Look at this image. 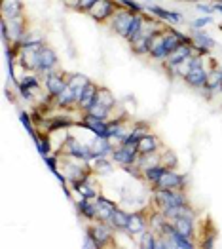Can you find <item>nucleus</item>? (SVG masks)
I'll list each match as a JSON object with an SVG mask.
<instances>
[{
	"label": "nucleus",
	"mask_w": 222,
	"mask_h": 249,
	"mask_svg": "<svg viewBox=\"0 0 222 249\" xmlns=\"http://www.w3.org/2000/svg\"><path fill=\"white\" fill-rule=\"evenodd\" d=\"M152 198L158 209H167L173 206H184L188 204V196L184 190H171V188H152Z\"/></svg>",
	"instance_id": "obj_1"
},
{
	"label": "nucleus",
	"mask_w": 222,
	"mask_h": 249,
	"mask_svg": "<svg viewBox=\"0 0 222 249\" xmlns=\"http://www.w3.org/2000/svg\"><path fill=\"white\" fill-rule=\"evenodd\" d=\"M118 8L120 6H118L116 0H97L91 6V10L87 12V16L93 21H97V23H108L110 18L118 12Z\"/></svg>",
	"instance_id": "obj_2"
},
{
	"label": "nucleus",
	"mask_w": 222,
	"mask_h": 249,
	"mask_svg": "<svg viewBox=\"0 0 222 249\" xmlns=\"http://www.w3.org/2000/svg\"><path fill=\"white\" fill-rule=\"evenodd\" d=\"M68 84V74L63 72V71H53V72H48L44 74V88H46V93L53 99H57L63 89L67 88Z\"/></svg>",
	"instance_id": "obj_3"
},
{
	"label": "nucleus",
	"mask_w": 222,
	"mask_h": 249,
	"mask_svg": "<svg viewBox=\"0 0 222 249\" xmlns=\"http://www.w3.org/2000/svg\"><path fill=\"white\" fill-rule=\"evenodd\" d=\"M148 44H150V57L156 61H165L169 55V50L165 46V29L158 27L156 31H152V35L148 36Z\"/></svg>",
	"instance_id": "obj_4"
},
{
	"label": "nucleus",
	"mask_w": 222,
	"mask_h": 249,
	"mask_svg": "<svg viewBox=\"0 0 222 249\" xmlns=\"http://www.w3.org/2000/svg\"><path fill=\"white\" fill-rule=\"evenodd\" d=\"M76 125L87 129L93 135H99V137H106L108 139V120H101V118H97V116H93L89 112H84L82 118L76 122Z\"/></svg>",
	"instance_id": "obj_5"
},
{
	"label": "nucleus",
	"mask_w": 222,
	"mask_h": 249,
	"mask_svg": "<svg viewBox=\"0 0 222 249\" xmlns=\"http://www.w3.org/2000/svg\"><path fill=\"white\" fill-rule=\"evenodd\" d=\"M133 12H129V10H123V8H118V12L110 18V21L106 23L108 25V29L110 31H114L116 35H120L125 38V35H127V31H129V27H131V21H133Z\"/></svg>",
	"instance_id": "obj_6"
},
{
	"label": "nucleus",
	"mask_w": 222,
	"mask_h": 249,
	"mask_svg": "<svg viewBox=\"0 0 222 249\" xmlns=\"http://www.w3.org/2000/svg\"><path fill=\"white\" fill-rule=\"evenodd\" d=\"M57 65H59V57L55 53V50H51L48 44H44L38 52V69L36 72L38 74H48V72H53L57 71Z\"/></svg>",
	"instance_id": "obj_7"
},
{
	"label": "nucleus",
	"mask_w": 222,
	"mask_h": 249,
	"mask_svg": "<svg viewBox=\"0 0 222 249\" xmlns=\"http://www.w3.org/2000/svg\"><path fill=\"white\" fill-rule=\"evenodd\" d=\"M112 162L120 166H133L139 160V150L135 145H116L112 152Z\"/></svg>",
	"instance_id": "obj_8"
},
{
	"label": "nucleus",
	"mask_w": 222,
	"mask_h": 249,
	"mask_svg": "<svg viewBox=\"0 0 222 249\" xmlns=\"http://www.w3.org/2000/svg\"><path fill=\"white\" fill-rule=\"evenodd\" d=\"M91 236L95 238V242L99 244V248H104L108 244L114 242V229L110 223H102V221H93V225L89 227Z\"/></svg>",
	"instance_id": "obj_9"
},
{
	"label": "nucleus",
	"mask_w": 222,
	"mask_h": 249,
	"mask_svg": "<svg viewBox=\"0 0 222 249\" xmlns=\"http://www.w3.org/2000/svg\"><path fill=\"white\" fill-rule=\"evenodd\" d=\"M146 6V12L156 18V19L163 21V23H171V25H179L184 21V16L181 12H173V10H167V8H162L158 4H144Z\"/></svg>",
	"instance_id": "obj_10"
},
{
	"label": "nucleus",
	"mask_w": 222,
	"mask_h": 249,
	"mask_svg": "<svg viewBox=\"0 0 222 249\" xmlns=\"http://www.w3.org/2000/svg\"><path fill=\"white\" fill-rule=\"evenodd\" d=\"M192 55H196V48H194V44H181L179 48H175L169 55H167V59H165V69H171V67H177V65H181L184 63L186 59H190Z\"/></svg>",
	"instance_id": "obj_11"
},
{
	"label": "nucleus",
	"mask_w": 222,
	"mask_h": 249,
	"mask_svg": "<svg viewBox=\"0 0 222 249\" xmlns=\"http://www.w3.org/2000/svg\"><path fill=\"white\" fill-rule=\"evenodd\" d=\"M186 86H190L192 89H203L207 82H209V71L205 69V65H200V67H194L188 71V74L182 78Z\"/></svg>",
	"instance_id": "obj_12"
},
{
	"label": "nucleus",
	"mask_w": 222,
	"mask_h": 249,
	"mask_svg": "<svg viewBox=\"0 0 222 249\" xmlns=\"http://www.w3.org/2000/svg\"><path fill=\"white\" fill-rule=\"evenodd\" d=\"M158 188H171V190H184L186 188V175L177 173L175 169H165L162 179L158 181Z\"/></svg>",
	"instance_id": "obj_13"
},
{
	"label": "nucleus",
	"mask_w": 222,
	"mask_h": 249,
	"mask_svg": "<svg viewBox=\"0 0 222 249\" xmlns=\"http://www.w3.org/2000/svg\"><path fill=\"white\" fill-rule=\"evenodd\" d=\"M144 230H148V217L142 211H131L129 213V223H127L125 234L131 236V238H135V236H141Z\"/></svg>",
	"instance_id": "obj_14"
},
{
	"label": "nucleus",
	"mask_w": 222,
	"mask_h": 249,
	"mask_svg": "<svg viewBox=\"0 0 222 249\" xmlns=\"http://www.w3.org/2000/svg\"><path fill=\"white\" fill-rule=\"evenodd\" d=\"M93 175V173H91ZM91 175H87L85 179H82V181H76V183H70V187L72 190H76L78 192V196L82 198H87V200H95L97 196H99V190L95 187V181H93V177Z\"/></svg>",
	"instance_id": "obj_15"
},
{
	"label": "nucleus",
	"mask_w": 222,
	"mask_h": 249,
	"mask_svg": "<svg viewBox=\"0 0 222 249\" xmlns=\"http://www.w3.org/2000/svg\"><path fill=\"white\" fill-rule=\"evenodd\" d=\"M89 148L93 150V154H95L97 158H108V156H112V152H114V148H116V143L110 141V139H106V137L95 135V137L89 141Z\"/></svg>",
	"instance_id": "obj_16"
},
{
	"label": "nucleus",
	"mask_w": 222,
	"mask_h": 249,
	"mask_svg": "<svg viewBox=\"0 0 222 249\" xmlns=\"http://www.w3.org/2000/svg\"><path fill=\"white\" fill-rule=\"evenodd\" d=\"M97 93H99V86L89 80V84H87V86L84 88V91H82L80 101H78V110H80L82 114L87 112V110L95 105V101H97Z\"/></svg>",
	"instance_id": "obj_17"
},
{
	"label": "nucleus",
	"mask_w": 222,
	"mask_h": 249,
	"mask_svg": "<svg viewBox=\"0 0 222 249\" xmlns=\"http://www.w3.org/2000/svg\"><path fill=\"white\" fill-rule=\"evenodd\" d=\"M95 206H97V221H102V223H110L112 213L118 209L116 202H112L108 198H102V196L95 198Z\"/></svg>",
	"instance_id": "obj_18"
},
{
	"label": "nucleus",
	"mask_w": 222,
	"mask_h": 249,
	"mask_svg": "<svg viewBox=\"0 0 222 249\" xmlns=\"http://www.w3.org/2000/svg\"><path fill=\"white\" fill-rule=\"evenodd\" d=\"M160 146H162V143H160L158 135L146 131L137 143V150H139V154H150V152H158Z\"/></svg>",
	"instance_id": "obj_19"
},
{
	"label": "nucleus",
	"mask_w": 222,
	"mask_h": 249,
	"mask_svg": "<svg viewBox=\"0 0 222 249\" xmlns=\"http://www.w3.org/2000/svg\"><path fill=\"white\" fill-rule=\"evenodd\" d=\"M76 209L80 213V217L87 219L89 223L97 221V206H95V200H87V198H78L76 202Z\"/></svg>",
	"instance_id": "obj_20"
},
{
	"label": "nucleus",
	"mask_w": 222,
	"mask_h": 249,
	"mask_svg": "<svg viewBox=\"0 0 222 249\" xmlns=\"http://www.w3.org/2000/svg\"><path fill=\"white\" fill-rule=\"evenodd\" d=\"M23 2L21 0H4L2 2V19H14L23 16Z\"/></svg>",
	"instance_id": "obj_21"
},
{
	"label": "nucleus",
	"mask_w": 222,
	"mask_h": 249,
	"mask_svg": "<svg viewBox=\"0 0 222 249\" xmlns=\"http://www.w3.org/2000/svg\"><path fill=\"white\" fill-rule=\"evenodd\" d=\"M156 29H158V27H156ZM156 29H152V31H156ZM152 31L144 29V33H142L139 38H135L133 42H129V46H131V52H133L135 55H148V53H150V44H148V36L152 35Z\"/></svg>",
	"instance_id": "obj_22"
},
{
	"label": "nucleus",
	"mask_w": 222,
	"mask_h": 249,
	"mask_svg": "<svg viewBox=\"0 0 222 249\" xmlns=\"http://www.w3.org/2000/svg\"><path fill=\"white\" fill-rule=\"evenodd\" d=\"M222 89V67H213L209 71V82L203 88V91H211V93H221Z\"/></svg>",
	"instance_id": "obj_23"
},
{
	"label": "nucleus",
	"mask_w": 222,
	"mask_h": 249,
	"mask_svg": "<svg viewBox=\"0 0 222 249\" xmlns=\"http://www.w3.org/2000/svg\"><path fill=\"white\" fill-rule=\"evenodd\" d=\"M144 25H146V18L142 14H135L133 16V21H131V27L125 35V40L133 42L135 38H139L142 33H144Z\"/></svg>",
	"instance_id": "obj_24"
},
{
	"label": "nucleus",
	"mask_w": 222,
	"mask_h": 249,
	"mask_svg": "<svg viewBox=\"0 0 222 249\" xmlns=\"http://www.w3.org/2000/svg\"><path fill=\"white\" fill-rule=\"evenodd\" d=\"M192 40H194V46L203 48V50H209V52L217 46V40H215L211 35H207L205 31H202V29H194V33H192Z\"/></svg>",
	"instance_id": "obj_25"
},
{
	"label": "nucleus",
	"mask_w": 222,
	"mask_h": 249,
	"mask_svg": "<svg viewBox=\"0 0 222 249\" xmlns=\"http://www.w3.org/2000/svg\"><path fill=\"white\" fill-rule=\"evenodd\" d=\"M171 223L175 225V230L179 234L192 240V236H194V217H179V219H175Z\"/></svg>",
	"instance_id": "obj_26"
},
{
	"label": "nucleus",
	"mask_w": 222,
	"mask_h": 249,
	"mask_svg": "<svg viewBox=\"0 0 222 249\" xmlns=\"http://www.w3.org/2000/svg\"><path fill=\"white\" fill-rule=\"evenodd\" d=\"M167 167L163 166V164H158V166H152V167H146V169H142V179L148 183V185H152V187H156L158 185V181L162 179L163 171H165Z\"/></svg>",
	"instance_id": "obj_27"
},
{
	"label": "nucleus",
	"mask_w": 222,
	"mask_h": 249,
	"mask_svg": "<svg viewBox=\"0 0 222 249\" xmlns=\"http://www.w3.org/2000/svg\"><path fill=\"white\" fill-rule=\"evenodd\" d=\"M127 223H129V211H125V209L118 208L114 213H112V217H110V225H112V229L118 230V232H125Z\"/></svg>",
	"instance_id": "obj_28"
},
{
	"label": "nucleus",
	"mask_w": 222,
	"mask_h": 249,
	"mask_svg": "<svg viewBox=\"0 0 222 249\" xmlns=\"http://www.w3.org/2000/svg\"><path fill=\"white\" fill-rule=\"evenodd\" d=\"M89 166L93 169V175H110V173L114 171L112 162H110L108 158H97V160H93Z\"/></svg>",
	"instance_id": "obj_29"
},
{
	"label": "nucleus",
	"mask_w": 222,
	"mask_h": 249,
	"mask_svg": "<svg viewBox=\"0 0 222 249\" xmlns=\"http://www.w3.org/2000/svg\"><path fill=\"white\" fill-rule=\"evenodd\" d=\"M139 248L141 249H156L158 248V234L154 230H144L139 236Z\"/></svg>",
	"instance_id": "obj_30"
},
{
	"label": "nucleus",
	"mask_w": 222,
	"mask_h": 249,
	"mask_svg": "<svg viewBox=\"0 0 222 249\" xmlns=\"http://www.w3.org/2000/svg\"><path fill=\"white\" fill-rule=\"evenodd\" d=\"M97 101L101 105H104L106 108H110L112 112L116 110V97L112 95V91L108 88H101L99 86V93H97Z\"/></svg>",
	"instance_id": "obj_31"
},
{
	"label": "nucleus",
	"mask_w": 222,
	"mask_h": 249,
	"mask_svg": "<svg viewBox=\"0 0 222 249\" xmlns=\"http://www.w3.org/2000/svg\"><path fill=\"white\" fill-rule=\"evenodd\" d=\"M169 240L173 242V248L177 249H194L196 248V244L190 240V238H186V236H182V234H179L177 230L169 236Z\"/></svg>",
	"instance_id": "obj_32"
},
{
	"label": "nucleus",
	"mask_w": 222,
	"mask_h": 249,
	"mask_svg": "<svg viewBox=\"0 0 222 249\" xmlns=\"http://www.w3.org/2000/svg\"><path fill=\"white\" fill-rule=\"evenodd\" d=\"M89 114H93V116H97V118H101V120H110V118H114L112 116V110L110 108H106L104 105H101L99 101H95V105L87 110Z\"/></svg>",
	"instance_id": "obj_33"
},
{
	"label": "nucleus",
	"mask_w": 222,
	"mask_h": 249,
	"mask_svg": "<svg viewBox=\"0 0 222 249\" xmlns=\"http://www.w3.org/2000/svg\"><path fill=\"white\" fill-rule=\"evenodd\" d=\"M19 120H21V124H23V127L29 131V135L31 137H34L38 131H36V127H34V120H33V116L27 112V110H19Z\"/></svg>",
	"instance_id": "obj_34"
},
{
	"label": "nucleus",
	"mask_w": 222,
	"mask_h": 249,
	"mask_svg": "<svg viewBox=\"0 0 222 249\" xmlns=\"http://www.w3.org/2000/svg\"><path fill=\"white\" fill-rule=\"evenodd\" d=\"M116 2H118L120 8L129 10V12H133V14H142V12L146 10V6L141 4V2H137V0H116Z\"/></svg>",
	"instance_id": "obj_35"
},
{
	"label": "nucleus",
	"mask_w": 222,
	"mask_h": 249,
	"mask_svg": "<svg viewBox=\"0 0 222 249\" xmlns=\"http://www.w3.org/2000/svg\"><path fill=\"white\" fill-rule=\"evenodd\" d=\"M162 164L165 167H169V169L177 167V156H175V152H171V150L162 152Z\"/></svg>",
	"instance_id": "obj_36"
},
{
	"label": "nucleus",
	"mask_w": 222,
	"mask_h": 249,
	"mask_svg": "<svg viewBox=\"0 0 222 249\" xmlns=\"http://www.w3.org/2000/svg\"><path fill=\"white\" fill-rule=\"evenodd\" d=\"M44 162H46V166L50 167V171L53 173V171H57V167H59V162H61V156L55 152L53 156L51 154H48V156H44Z\"/></svg>",
	"instance_id": "obj_37"
},
{
	"label": "nucleus",
	"mask_w": 222,
	"mask_h": 249,
	"mask_svg": "<svg viewBox=\"0 0 222 249\" xmlns=\"http://www.w3.org/2000/svg\"><path fill=\"white\" fill-rule=\"evenodd\" d=\"M82 248L84 249H101L99 248V244L95 242V238L91 236V232L89 230H85V234H84V244H82Z\"/></svg>",
	"instance_id": "obj_38"
},
{
	"label": "nucleus",
	"mask_w": 222,
	"mask_h": 249,
	"mask_svg": "<svg viewBox=\"0 0 222 249\" xmlns=\"http://www.w3.org/2000/svg\"><path fill=\"white\" fill-rule=\"evenodd\" d=\"M211 23H213V16H202V18H196L192 21V27L194 29H203V27H207Z\"/></svg>",
	"instance_id": "obj_39"
},
{
	"label": "nucleus",
	"mask_w": 222,
	"mask_h": 249,
	"mask_svg": "<svg viewBox=\"0 0 222 249\" xmlns=\"http://www.w3.org/2000/svg\"><path fill=\"white\" fill-rule=\"evenodd\" d=\"M196 10H198V12H202V14H205V16H213L215 6H213V4H203V2H198V4H196Z\"/></svg>",
	"instance_id": "obj_40"
},
{
	"label": "nucleus",
	"mask_w": 222,
	"mask_h": 249,
	"mask_svg": "<svg viewBox=\"0 0 222 249\" xmlns=\"http://www.w3.org/2000/svg\"><path fill=\"white\" fill-rule=\"evenodd\" d=\"M95 2H97V0H78V12H82V14H87Z\"/></svg>",
	"instance_id": "obj_41"
},
{
	"label": "nucleus",
	"mask_w": 222,
	"mask_h": 249,
	"mask_svg": "<svg viewBox=\"0 0 222 249\" xmlns=\"http://www.w3.org/2000/svg\"><path fill=\"white\" fill-rule=\"evenodd\" d=\"M63 4H65L67 8H72V10L78 12V0H63Z\"/></svg>",
	"instance_id": "obj_42"
},
{
	"label": "nucleus",
	"mask_w": 222,
	"mask_h": 249,
	"mask_svg": "<svg viewBox=\"0 0 222 249\" xmlns=\"http://www.w3.org/2000/svg\"><path fill=\"white\" fill-rule=\"evenodd\" d=\"M63 190H65V194H67V198L70 200V196H72V192H70V188H68V187H67V185H65V187H63Z\"/></svg>",
	"instance_id": "obj_43"
},
{
	"label": "nucleus",
	"mask_w": 222,
	"mask_h": 249,
	"mask_svg": "<svg viewBox=\"0 0 222 249\" xmlns=\"http://www.w3.org/2000/svg\"><path fill=\"white\" fill-rule=\"evenodd\" d=\"M213 6H215V12H221V14H222V4H221V2H215Z\"/></svg>",
	"instance_id": "obj_44"
},
{
	"label": "nucleus",
	"mask_w": 222,
	"mask_h": 249,
	"mask_svg": "<svg viewBox=\"0 0 222 249\" xmlns=\"http://www.w3.org/2000/svg\"><path fill=\"white\" fill-rule=\"evenodd\" d=\"M182 2H188V0H182Z\"/></svg>",
	"instance_id": "obj_45"
},
{
	"label": "nucleus",
	"mask_w": 222,
	"mask_h": 249,
	"mask_svg": "<svg viewBox=\"0 0 222 249\" xmlns=\"http://www.w3.org/2000/svg\"><path fill=\"white\" fill-rule=\"evenodd\" d=\"M198 2H202V0H198Z\"/></svg>",
	"instance_id": "obj_46"
},
{
	"label": "nucleus",
	"mask_w": 222,
	"mask_h": 249,
	"mask_svg": "<svg viewBox=\"0 0 222 249\" xmlns=\"http://www.w3.org/2000/svg\"><path fill=\"white\" fill-rule=\"evenodd\" d=\"M221 67H222V63H221Z\"/></svg>",
	"instance_id": "obj_47"
}]
</instances>
